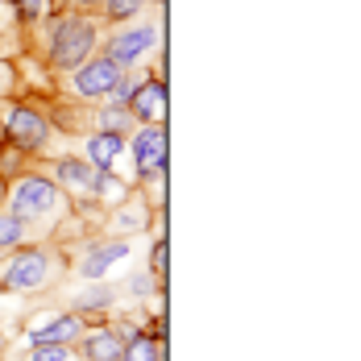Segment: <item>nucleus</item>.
<instances>
[{"instance_id": "obj_1", "label": "nucleus", "mask_w": 361, "mask_h": 361, "mask_svg": "<svg viewBox=\"0 0 361 361\" xmlns=\"http://www.w3.org/2000/svg\"><path fill=\"white\" fill-rule=\"evenodd\" d=\"M92 46H96V25L71 17V21L59 25L54 46H50V59H54V67H83V59L92 54Z\"/></svg>"}, {"instance_id": "obj_2", "label": "nucleus", "mask_w": 361, "mask_h": 361, "mask_svg": "<svg viewBox=\"0 0 361 361\" xmlns=\"http://www.w3.org/2000/svg\"><path fill=\"white\" fill-rule=\"evenodd\" d=\"M54 204H59V191L46 179H21L13 187V216L17 220L46 216V212H54Z\"/></svg>"}, {"instance_id": "obj_3", "label": "nucleus", "mask_w": 361, "mask_h": 361, "mask_svg": "<svg viewBox=\"0 0 361 361\" xmlns=\"http://www.w3.org/2000/svg\"><path fill=\"white\" fill-rule=\"evenodd\" d=\"M133 154H137V175H166V129L162 125H145L133 137Z\"/></svg>"}, {"instance_id": "obj_4", "label": "nucleus", "mask_w": 361, "mask_h": 361, "mask_svg": "<svg viewBox=\"0 0 361 361\" xmlns=\"http://www.w3.org/2000/svg\"><path fill=\"white\" fill-rule=\"evenodd\" d=\"M50 274V262L46 253H17L8 266H4V283L17 290H30V287H42Z\"/></svg>"}, {"instance_id": "obj_5", "label": "nucleus", "mask_w": 361, "mask_h": 361, "mask_svg": "<svg viewBox=\"0 0 361 361\" xmlns=\"http://www.w3.org/2000/svg\"><path fill=\"white\" fill-rule=\"evenodd\" d=\"M121 79V67L112 59H96V63H83L75 75V92L79 96H109L112 83Z\"/></svg>"}, {"instance_id": "obj_6", "label": "nucleus", "mask_w": 361, "mask_h": 361, "mask_svg": "<svg viewBox=\"0 0 361 361\" xmlns=\"http://www.w3.org/2000/svg\"><path fill=\"white\" fill-rule=\"evenodd\" d=\"M8 137H13L17 145H25V149H34V145H46L50 125L30 109H13L8 112Z\"/></svg>"}, {"instance_id": "obj_7", "label": "nucleus", "mask_w": 361, "mask_h": 361, "mask_svg": "<svg viewBox=\"0 0 361 361\" xmlns=\"http://www.w3.org/2000/svg\"><path fill=\"white\" fill-rule=\"evenodd\" d=\"M154 42H158L154 30H129V34H116L112 37V46H109V59L116 63V67H129L133 59H142Z\"/></svg>"}, {"instance_id": "obj_8", "label": "nucleus", "mask_w": 361, "mask_h": 361, "mask_svg": "<svg viewBox=\"0 0 361 361\" xmlns=\"http://www.w3.org/2000/svg\"><path fill=\"white\" fill-rule=\"evenodd\" d=\"M129 104L133 112L142 116V121H162L166 116V83L158 79V83H142L133 96H129Z\"/></svg>"}, {"instance_id": "obj_9", "label": "nucleus", "mask_w": 361, "mask_h": 361, "mask_svg": "<svg viewBox=\"0 0 361 361\" xmlns=\"http://www.w3.org/2000/svg\"><path fill=\"white\" fill-rule=\"evenodd\" d=\"M87 357H92V361H121V357H125V336H121V332H112V328L96 332V336L87 341Z\"/></svg>"}, {"instance_id": "obj_10", "label": "nucleus", "mask_w": 361, "mask_h": 361, "mask_svg": "<svg viewBox=\"0 0 361 361\" xmlns=\"http://www.w3.org/2000/svg\"><path fill=\"white\" fill-rule=\"evenodd\" d=\"M79 332H83V320L79 316H63V320H50L46 328H37L34 345H63V341H71Z\"/></svg>"}, {"instance_id": "obj_11", "label": "nucleus", "mask_w": 361, "mask_h": 361, "mask_svg": "<svg viewBox=\"0 0 361 361\" xmlns=\"http://www.w3.org/2000/svg\"><path fill=\"white\" fill-rule=\"evenodd\" d=\"M125 253H129V245H125V241H116V245H100L96 253H87V257H83V274H87V279H100L112 262H121Z\"/></svg>"}, {"instance_id": "obj_12", "label": "nucleus", "mask_w": 361, "mask_h": 361, "mask_svg": "<svg viewBox=\"0 0 361 361\" xmlns=\"http://www.w3.org/2000/svg\"><path fill=\"white\" fill-rule=\"evenodd\" d=\"M59 179L79 187V191H96L100 187V166H79V162H59Z\"/></svg>"}, {"instance_id": "obj_13", "label": "nucleus", "mask_w": 361, "mask_h": 361, "mask_svg": "<svg viewBox=\"0 0 361 361\" xmlns=\"http://www.w3.org/2000/svg\"><path fill=\"white\" fill-rule=\"evenodd\" d=\"M87 154H92V162L104 171L116 162V154H121V133H96L92 142H87Z\"/></svg>"}, {"instance_id": "obj_14", "label": "nucleus", "mask_w": 361, "mask_h": 361, "mask_svg": "<svg viewBox=\"0 0 361 361\" xmlns=\"http://www.w3.org/2000/svg\"><path fill=\"white\" fill-rule=\"evenodd\" d=\"M121 361H162V345H154L149 336H129V345H125V357Z\"/></svg>"}, {"instance_id": "obj_15", "label": "nucleus", "mask_w": 361, "mask_h": 361, "mask_svg": "<svg viewBox=\"0 0 361 361\" xmlns=\"http://www.w3.org/2000/svg\"><path fill=\"white\" fill-rule=\"evenodd\" d=\"M17 241H21V220L8 212V216H0V250L4 245H17Z\"/></svg>"}, {"instance_id": "obj_16", "label": "nucleus", "mask_w": 361, "mask_h": 361, "mask_svg": "<svg viewBox=\"0 0 361 361\" xmlns=\"http://www.w3.org/2000/svg\"><path fill=\"white\" fill-rule=\"evenodd\" d=\"M104 8H109L112 21H121V17H133L142 8V0H104Z\"/></svg>"}, {"instance_id": "obj_17", "label": "nucleus", "mask_w": 361, "mask_h": 361, "mask_svg": "<svg viewBox=\"0 0 361 361\" xmlns=\"http://www.w3.org/2000/svg\"><path fill=\"white\" fill-rule=\"evenodd\" d=\"M34 361H71V353H67L63 345H37Z\"/></svg>"}, {"instance_id": "obj_18", "label": "nucleus", "mask_w": 361, "mask_h": 361, "mask_svg": "<svg viewBox=\"0 0 361 361\" xmlns=\"http://www.w3.org/2000/svg\"><path fill=\"white\" fill-rule=\"evenodd\" d=\"M133 92H137V83H133V79H116V83H112V104H129V96H133Z\"/></svg>"}, {"instance_id": "obj_19", "label": "nucleus", "mask_w": 361, "mask_h": 361, "mask_svg": "<svg viewBox=\"0 0 361 361\" xmlns=\"http://www.w3.org/2000/svg\"><path fill=\"white\" fill-rule=\"evenodd\" d=\"M149 262H154V274H158V279H166V241H158V245H154V257H149Z\"/></svg>"}, {"instance_id": "obj_20", "label": "nucleus", "mask_w": 361, "mask_h": 361, "mask_svg": "<svg viewBox=\"0 0 361 361\" xmlns=\"http://www.w3.org/2000/svg\"><path fill=\"white\" fill-rule=\"evenodd\" d=\"M129 125V116L125 112H104V133H121Z\"/></svg>"}, {"instance_id": "obj_21", "label": "nucleus", "mask_w": 361, "mask_h": 361, "mask_svg": "<svg viewBox=\"0 0 361 361\" xmlns=\"http://www.w3.org/2000/svg\"><path fill=\"white\" fill-rule=\"evenodd\" d=\"M17 8H21V17H37L42 13V0H17Z\"/></svg>"}, {"instance_id": "obj_22", "label": "nucleus", "mask_w": 361, "mask_h": 361, "mask_svg": "<svg viewBox=\"0 0 361 361\" xmlns=\"http://www.w3.org/2000/svg\"><path fill=\"white\" fill-rule=\"evenodd\" d=\"M0 83H4V75H0Z\"/></svg>"}]
</instances>
